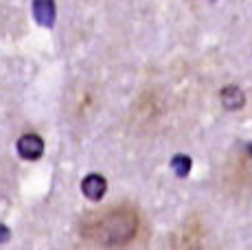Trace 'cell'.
I'll use <instances>...</instances> for the list:
<instances>
[{
    "instance_id": "1",
    "label": "cell",
    "mask_w": 252,
    "mask_h": 250,
    "mask_svg": "<svg viewBox=\"0 0 252 250\" xmlns=\"http://www.w3.org/2000/svg\"><path fill=\"white\" fill-rule=\"evenodd\" d=\"M138 230L140 215L129 204L103 206V209L90 211L79 222L81 237L103 250H119L129 246L136 239Z\"/></svg>"
},
{
    "instance_id": "9",
    "label": "cell",
    "mask_w": 252,
    "mask_h": 250,
    "mask_svg": "<svg viewBox=\"0 0 252 250\" xmlns=\"http://www.w3.org/2000/svg\"><path fill=\"white\" fill-rule=\"evenodd\" d=\"M248 154H250V158H252V145L248 147Z\"/></svg>"
},
{
    "instance_id": "5",
    "label": "cell",
    "mask_w": 252,
    "mask_h": 250,
    "mask_svg": "<svg viewBox=\"0 0 252 250\" xmlns=\"http://www.w3.org/2000/svg\"><path fill=\"white\" fill-rule=\"evenodd\" d=\"M33 18L37 20V25L53 27L57 18L55 0H33Z\"/></svg>"
},
{
    "instance_id": "3",
    "label": "cell",
    "mask_w": 252,
    "mask_h": 250,
    "mask_svg": "<svg viewBox=\"0 0 252 250\" xmlns=\"http://www.w3.org/2000/svg\"><path fill=\"white\" fill-rule=\"evenodd\" d=\"M16 150L24 160H37V158L44 154V141H42V136H37V134H33V132L22 134V136L18 138Z\"/></svg>"
},
{
    "instance_id": "4",
    "label": "cell",
    "mask_w": 252,
    "mask_h": 250,
    "mask_svg": "<svg viewBox=\"0 0 252 250\" xmlns=\"http://www.w3.org/2000/svg\"><path fill=\"white\" fill-rule=\"evenodd\" d=\"M81 191H84V195L88 200H101L105 195V191H108V182H105L103 176L99 174H90L86 176L84 180H81Z\"/></svg>"
},
{
    "instance_id": "6",
    "label": "cell",
    "mask_w": 252,
    "mask_h": 250,
    "mask_svg": "<svg viewBox=\"0 0 252 250\" xmlns=\"http://www.w3.org/2000/svg\"><path fill=\"white\" fill-rule=\"evenodd\" d=\"M220 97H221V103H224L226 110H239L241 105H244V101H246L244 93H241L237 86H226V88L221 90Z\"/></svg>"
},
{
    "instance_id": "7",
    "label": "cell",
    "mask_w": 252,
    "mask_h": 250,
    "mask_svg": "<svg viewBox=\"0 0 252 250\" xmlns=\"http://www.w3.org/2000/svg\"><path fill=\"white\" fill-rule=\"evenodd\" d=\"M171 167H173V171H176L178 176H187L189 174V169H191V158H187V156H176L171 160Z\"/></svg>"
},
{
    "instance_id": "2",
    "label": "cell",
    "mask_w": 252,
    "mask_h": 250,
    "mask_svg": "<svg viewBox=\"0 0 252 250\" xmlns=\"http://www.w3.org/2000/svg\"><path fill=\"white\" fill-rule=\"evenodd\" d=\"M164 250H206L204 246V230L197 219L184 222L176 233L169 235Z\"/></svg>"
},
{
    "instance_id": "8",
    "label": "cell",
    "mask_w": 252,
    "mask_h": 250,
    "mask_svg": "<svg viewBox=\"0 0 252 250\" xmlns=\"http://www.w3.org/2000/svg\"><path fill=\"white\" fill-rule=\"evenodd\" d=\"M7 237H9V228L0 224V242H7Z\"/></svg>"
}]
</instances>
